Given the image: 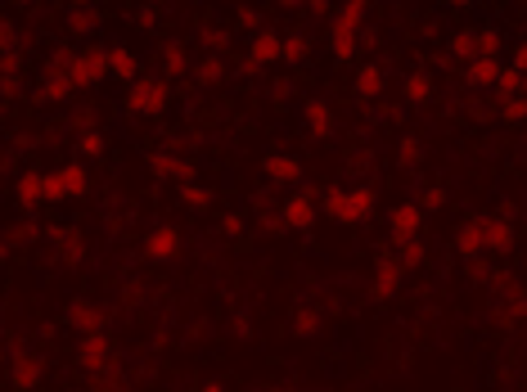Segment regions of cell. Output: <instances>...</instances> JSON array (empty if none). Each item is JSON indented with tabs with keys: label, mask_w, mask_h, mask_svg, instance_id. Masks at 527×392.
Here are the masks:
<instances>
[]
</instances>
